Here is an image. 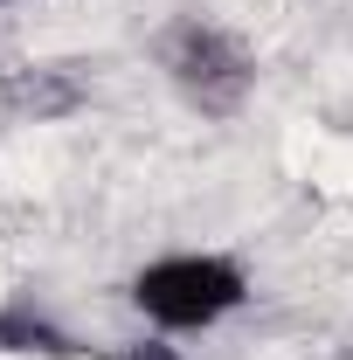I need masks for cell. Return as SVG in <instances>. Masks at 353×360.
Returning a JSON list of instances; mask_svg holds the SVG:
<instances>
[{
  "mask_svg": "<svg viewBox=\"0 0 353 360\" xmlns=\"http://www.w3.org/2000/svg\"><path fill=\"white\" fill-rule=\"evenodd\" d=\"M104 360H187V347L167 340V333H132V340L104 347Z\"/></svg>",
  "mask_w": 353,
  "mask_h": 360,
  "instance_id": "4",
  "label": "cell"
},
{
  "mask_svg": "<svg viewBox=\"0 0 353 360\" xmlns=\"http://www.w3.org/2000/svg\"><path fill=\"white\" fill-rule=\"evenodd\" d=\"M125 305L139 312L146 333L201 340L257 305V277L236 250H160L125 277Z\"/></svg>",
  "mask_w": 353,
  "mask_h": 360,
  "instance_id": "2",
  "label": "cell"
},
{
  "mask_svg": "<svg viewBox=\"0 0 353 360\" xmlns=\"http://www.w3.org/2000/svg\"><path fill=\"white\" fill-rule=\"evenodd\" d=\"M153 70L160 84L174 90L180 104L208 125H229L257 104L264 90V56L250 42V28H236L215 7H174L160 28H153Z\"/></svg>",
  "mask_w": 353,
  "mask_h": 360,
  "instance_id": "1",
  "label": "cell"
},
{
  "mask_svg": "<svg viewBox=\"0 0 353 360\" xmlns=\"http://www.w3.org/2000/svg\"><path fill=\"white\" fill-rule=\"evenodd\" d=\"M0 360H104L70 319H56L35 298H7L0 305Z\"/></svg>",
  "mask_w": 353,
  "mask_h": 360,
  "instance_id": "3",
  "label": "cell"
},
{
  "mask_svg": "<svg viewBox=\"0 0 353 360\" xmlns=\"http://www.w3.org/2000/svg\"><path fill=\"white\" fill-rule=\"evenodd\" d=\"M0 7H7V0H0Z\"/></svg>",
  "mask_w": 353,
  "mask_h": 360,
  "instance_id": "5",
  "label": "cell"
}]
</instances>
